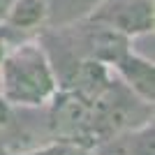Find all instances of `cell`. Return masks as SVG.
I'll list each match as a JSON object with an SVG mask.
<instances>
[{
	"instance_id": "6da1fadb",
	"label": "cell",
	"mask_w": 155,
	"mask_h": 155,
	"mask_svg": "<svg viewBox=\"0 0 155 155\" xmlns=\"http://www.w3.org/2000/svg\"><path fill=\"white\" fill-rule=\"evenodd\" d=\"M56 91L58 81L39 39H19L0 58V95L9 107L39 109Z\"/></svg>"
},
{
	"instance_id": "8fae6325",
	"label": "cell",
	"mask_w": 155,
	"mask_h": 155,
	"mask_svg": "<svg viewBox=\"0 0 155 155\" xmlns=\"http://www.w3.org/2000/svg\"><path fill=\"white\" fill-rule=\"evenodd\" d=\"M12 37H14L12 32H7L5 28L0 26V58L5 56V51H7V49H9V46L14 44V42H12Z\"/></svg>"
},
{
	"instance_id": "8992f818",
	"label": "cell",
	"mask_w": 155,
	"mask_h": 155,
	"mask_svg": "<svg viewBox=\"0 0 155 155\" xmlns=\"http://www.w3.org/2000/svg\"><path fill=\"white\" fill-rule=\"evenodd\" d=\"M51 0H12L0 26L12 35H30L46 28Z\"/></svg>"
},
{
	"instance_id": "ba28073f",
	"label": "cell",
	"mask_w": 155,
	"mask_h": 155,
	"mask_svg": "<svg viewBox=\"0 0 155 155\" xmlns=\"http://www.w3.org/2000/svg\"><path fill=\"white\" fill-rule=\"evenodd\" d=\"M102 0H51L46 28H65L86 21Z\"/></svg>"
},
{
	"instance_id": "30bf717a",
	"label": "cell",
	"mask_w": 155,
	"mask_h": 155,
	"mask_svg": "<svg viewBox=\"0 0 155 155\" xmlns=\"http://www.w3.org/2000/svg\"><path fill=\"white\" fill-rule=\"evenodd\" d=\"M9 120H12V107H9V104L2 100V95H0V130L7 127Z\"/></svg>"
},
{
	"instance_id": "7a4b0ae2",
	"label": "cell",
	"mask_w": 155,
	"mask_h": 155,
	"mask_svg": "<svg viewBox=\"0 0 155 155\" xmlns=\"http://www.w3.org/2000/svg\"><path fill=\"white\" fill-rule=\"evenodd\" d=\"M150 120H153V104L143 102L114 74L109 84L93 97L91 143L93 148H97L111 141L114 137L137 130Z\"/></svg>"
},
{
	"instance_id": "9c48e42d",
	"label": "cell",
	"mask_w": 155,
	"mask_h": 155,
	"mask_svg": "<svg viewBox=\"0 0 155 155\" xmlns=\"http://www.w3.org/2000/svg\"><path fill=\"white\" fill-rule=\"evenodd\" d=\"M9 155H93V153L88 148H84V146H79V143L53 139L51 143H44L39 148L23 150V153H9Z\"/></svg>"
},
{
	"instance_id": "3957f363",
	"label": "cell",
	"mask_w": 155,
	"mask_h": 155,
	"mask_svg": "<svg viewBox=\"0 0 155 155\" xmlns=\"http://www.w3.org/2000/svg\"><path fill=\"white\" fill-rule=\"evenodd\" d=\"M49 109V130L53 139L72 141L93 150L91 143V118H93V97L77 91L58 88L46 102Z\"/></svg>"
},
{
	"instance_id": "277c9868",
	"label": "cell",
	"mask_w": 155,
	"mask_h": 155,
	"mask_svg": "<svg viewBox=\"0 0 155 155\" xmlns=\"http://www.w3.org/2000/svg\"><path fill=\"white\" fill-rule=\"evenodd\" d=\"M88 19L104 23L132 39L153 32L155 9L153 0H102Z\"/></svg>"
},
{
	"instance_id": "5b68a950",
	"label": "cell",
	"mask_w": 155,
	"mask_h": 155,
	"mask_svg": "<svg viewBox=\"0 0 155 155\" xmlns=\"http://www.w3.org/2000/svg\"><path fill=\"white\" fill-rule=\"evenodd\" d=\"M111 72L116 74L130 91L139 95L143 102H155V65L153 60L139 56L137 51L130 49L123 58L118 60Z\"/></svg>"
},
{
	"instance_id": "7c38bea8",
	"label": "cell",
	"mask_w": 155,
	"mask_h": 155,
	"mask_svg": "<svg viewBox=\"0 0 155 155\" xmlns=\"http://www.w3.org/2000/svg\"><path fill=\"white\" fill-rule=\"evenodd\" d=\"M9 2H12V0H0V23H2V19H5V14H7V7H9Z\"/></svg>"
},
{
	"instance_id": "52a82bcc",
	"label": "cell",
	"mask_w": 155,
	"mask_h": 155,
	"mask_svg": "<svg viewBox=\"0 0 155 155\" xmlns=\"http://www.w3.org/2000/svg\"><path fill=\"white\" fill-rule=\"evenodd\" d=\"M102 153L109 155H155V127L153 120L137 130H130L114 137L111 141L97 146Z\"/></svg>"
}]
</instances>
